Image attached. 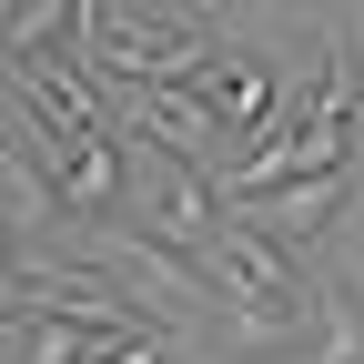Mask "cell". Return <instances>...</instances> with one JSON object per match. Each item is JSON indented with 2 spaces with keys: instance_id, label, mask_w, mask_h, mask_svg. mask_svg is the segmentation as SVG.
<instances>
[{
  "instance_id": "3957f363",
  "label": "cell",
  "mask_w": 364,
  "mask_h": 364,
  "mask_svg": "<svg viewBox=\"0 0 364 364\" xmlns=\"http://www.w3.org/2000/svg\"><path fill=\"white\" fill-rule=\"evenodd\" d=\"M314 314H324V354L314 364H364V304H354V284H314Z\"/></svg>"
},
{
  "instance_id": "7a4b0ae2",
  "label": "cell",
  "mask_w": 364,
  "mask_h": 364,
  "mask_svg": "<svg viewBox=\"0 0 364 364\" xmlns=\"http://www.w3.org/2000/svg\"><path fill=\"white\" fill-rule=\"evenodd\" d=\"M344 203H354V172H344V182H304V193L263 203V213H243V223H263L273 243H314V233H324V223H334Z\"/></svg>"
},
{
  "instance_id": "277c9868",
  "label": "cell",
  "mask_w": 364,
  "mask_h": 364,
  "mask_svg": "<svg viewBox=\"0 0 364 364\" xmlns=\"http://www.w3.org/2000/svg\"><path fill=\"white\" fill-rule=\"evenodd\" d=\"M91 364H172V324H152V334H112Z\"/></svg>"
},
{
  "instance_id": "6da1fadb",
  "label": "cell",
  "mask_w": 364,
  "mask_h": 364,
  "mask_svg": "<svg viewBox=\"0 0 364 364\" xmlns=\"http://www.w3.org/2000/svg\"><path fill=\"white\" fill-rule=\"evenodd\" d=\"M284 81H294V71L273 61V51H253V41H243V21H233L223 61H213V71L193 81V102H203V112L223 122V142H243V152H253L263 132H284V122H273V112H284Z\"/></svg>"
}]
</instances>
